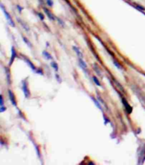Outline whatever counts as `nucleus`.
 Returning a JSON list of instances; mask_svg holds the SVG:
<instances>
[{
	"label": "nucleus",
	"mask_w": 145,
	"mask_h": 165,
	"mask_svg": "<svg viewBox=\"0 0 145 165\" xmlns=\"http://www.w3.org/2000/svg\"><path fill=\"white\" fill-rule=\"evenodd\" d=\"M1 8L3 9V11L4 14H5L6 18H7V21H8V23H10V25L12 26V27H14V22L12 21V19H11V15H10V14H9V13H8V12H7V11L5 10V8H4L3 5H1Z\"/></svg>",
	"instance_id": "obj_1"
},
{
	"label": "nucleus",
	"mask_w": 145,
	"mask_h": 165,
	"mask_svg": "<svg viewBox=\"0 0 145 165\" xmlns=\"http://www.w3.org/2000/svg\"><path fill=\"white\" fill-rule=\"evenodd\" d=\"M23 92L25 93V96L26 97H29V91L28 90V86H27V84H26L25 81H23Z\"/></svg>",
	"instance_id": "obj_2"
},
{
	"label": "nucleus",
	"mask_w": 145,
	"mask_h": 165,
	"mask_svg": "<svg viewBox=\"0 0 145 165\" xmlns=\"http://www.w3.org/2000/svg\"><path fill=\"white\" fill-rule=\"evenodd\" d=\"M9 97H10V99H11V103L14 105V106H16V102H15V100H14V94L12 93L11 90H9Z\"/></svg>",
	"instance_id": "obj_3"
},
{
	"label": "nucleus",
	"mask_w": 145,
	"mask_h": 165,
	"mask_svg": "<svg viewBox=\"0 0 145 165\" xmlns=\"http://www.w3.org/2000/svg\"><path fill=\"white\" fill-rule=\"evenodd\" d=\"M44 12H45V14H47L48 17L51 20H54V16H53V14H52L50 11H48V9H45V8L44 9Z\"/></svg>",
	"instance_id": "obj_4"
},
{
	"label": "nucleus",
	"mask_w": 145,
	"mask_h": 165,
	"mask_svg": "<svg viewBox=\"0 0 145 165\" xmlns=\"http://www.w3.org/2000/svg\"><path fill=\"white\" fill-rule=\"evenodd\" d=\"M123 103L124 104V106H125V108H126V110H127V111L130 114V112H131V108H130V106H129V104L127 103V101H126V100L125 99H123Z\"/></svg>",
	"instance_id": "obj_5"
},
{
	"label": "nucleus",
	"mask_w": 145,
	"mask_h": 165,
	"mask_svg": "<svg viewBox=\"0 0 145 165\" xmlns=\"http://www.w3.org/2000/svg\"><path fill=\"white\" fill-rule=\"evenodd\" d=\"M79 64L81 65V67L83 68L84 70H86V62L82 60V58H79Z\"/></svg>",
	"instance_id": "obj_6"
},
{
	"label": "nucleus",
	"mask_w": 145,
	"mask_h": 165,
	"mask_svg": "<svg viewBox=\"0 0 145 165\" xmlns=\"http://www.w3.org/2000/svg\"><path fill=\"white\" fill-rule=\"evenodd\" d=\"M73 49H74V51L76 52L77 55L79 57V58H83V54H82V52H81V51L79 50V48H77V47H73Z\"/></svg>",
	"instance_id": "obj_7"
},
{
	"label": "nucleus",
	"mask_w": 145,
	"mask_h": 165,
	"mask_svg": "<svg viewBox=\"0 0 145 165\" xmlns=\"http://www.w3.org/2000/svg\"><path fill=\"white\" fill-rule=\"evenodd\" d=\"M0 104H1V112L5 111L6 108L4 106V102H3V96L1 95V97H0Z\"/></svg>",
	"instance_id": "obj_8"
},
{
	"label": "nucleus",
	"mask_w": 145,
	"mask_h": 165,
	"mask_svg": "<svg viewBox=\"0 0 145 165\" xmlns=\"http://www.w3.org/2000/svg\"><path fill=\"white\" fill-rule=\"evenodd\" d=\"M24 61H26V63H27V64H28V65L30 66V67H31V68H32V70L36 71V68H35V66H34V65L32 64V62L29 61L28 59H26V58H24Z\"/></svg>",
	"instance_id": "obj_9"
},
{
	"label": "nucleus",
	"mask_w": 145,
	"mask_h": 165,
	"mask_svg": "<svg viewBox=\"0 0 145 165\" xmlns=\"http://www.w3.org/2000/svg\"><path fill=\"white\" fill-rule=\"evenodd\" d=\"M11 52H12V54H11V62H10V64L11 65V63H12V61L14 59L15 57V50H14V48L12 47V48H11Z\"/></svg>",
	"instance_id": "obj_10"
},
{
	"label": "nucleus",
	"mask_w": 145,
	"mask_h": 165,
	"mask_svg": "<svg viewBox=\"0 0 145 165\" xmlns=\"http://www.w3.org/2000/svg\"><path fill=\"white\" fill-rule=\"evenodd\" d=\"M43 55L44 56V57L46 58V59H48V60H51L52 59V57H51V55L48 52H43Z\"/></svg>",
	"instance_id": "obj_11"
},
{
	"label": "nucleus",
	"mask_w": 145,
	"mask_h": 165,
	"mask_svg": "<svg viewBox=\"0 0 145 165\" xmlns=\"http://www.w3.org/2000/svg\"><path fill=\"white\" fill-rule=\"evenodd\" d=\"M92 100L94 101V103H95V105H96V106H98V107L99 108V109H100V110H102V106H101V105L99 104V102H98V101L96 100V99H94V97H92Z\"/></svg>",
	"instance_id": "obj_12"
},
{
	"label": "nucleus",
	"mask_w": 145,
	"mask_h": 165,
	"mask_svg": "<svg viewBox=\"0 0 145 165\" xmlns=\"http://www.w3.org/2000/svg\"><path fill=\"white\" fill-rule=\"evenodd\" d=\"M51 65L54 68V69L56 70V71H57L58 70V66H57V65L56 64V62H54V61H52V63H51Z\"/></svg>",
	"instance_id": "obj_13"
},
{
	"label": "nucleus",
	"mask_w": 145,
	"mask_h": 165,
	"mask_svg": "<svg viewBox=\"0 0 145 165\" xmlns=\"http://www.w3.org/2000/svg\"><path fill=\"white\" fill-rule=\"evenodd\" d=\"M93 79H94V82H95V84H96V85H98V86H101V84H100V82H99V81L97 79V77H93Z\"/></svg>",
	"instance_id": "obj_14"
},
{
	"label": "nucleus",
	"mask_w": 145,
	"mask_h": 165,
	"mask_svg": "<svg viewBox=\"0 0 145 165\" xmlns=\"http://www.w3.org/2000/svg\"><path fill=\"white\" fill-rule=\"evenodd\" d=\"M114 64H115V65L116 67L119 68V69H123V68H122V66H121V65H120L117 62V61H114Z\"/></svg>",
	"instance_id": "obj_15"
},
{
	"label": "nucleus",
	"mask_w": 145,
	"mask_h": 165,
	"mask_svg": "<svg viewBox=\"0 0 145 165\" xmlns=\"http://www.w3.org/2000/svg\"><path fill=\"white\" fill-rule=\"evenodd\" d=\"M46 2H47V4L49 7H52L53 5V2L52 0H46Z\"/></svg>",
	"instance_id": "obj_16"
},
{
	"label": "nucleus",
	"mask_w": 145,
	"mask_h": 165,
	"mask_svg": "<svg viewBox=\"0 0 145 165\" xmlns=\"http://www.w3.org/2000/svg\"><path fill=\"white\" fill-rule=\"evenodd\" d=\"M23 40H24V41H25V42H26V43H28V45L29 47H31V43H29V41L28 40H27V39H26L25 37H23Z\"/></svg>",
	"instance_id": "obj_17"
},
{
	"label": "nucleus",
	"mask_w": 145,
	"mask_h": 165,
	"mask_svg": "<svg viewBox=\"0 0 145 165\" xmlns=\"http://www.w3.org/2000/svg\"><path fill=\"white\" fill-rule=\"evenodd\" d=\"M39 15H40V18H41V19H44V17H43V15H42V14H39Z\"/></svg>",
	"instance_id": "obj_18"
},
{
	"label": "nucleus",
	"mask_w": 145,
	"mask_h": 165,
	"mask_svg": "<svg viewBox=\"0 0 145 165\" xmlns=\"http://www.w3.org/2000/svg\"><path fill=\"white\" fill-rule=\"evenodd\" d=\"M17 7H18V8H19V11H21V10H22L21 7H19V6H17Z\"/></svg>",
	"instance_id": "obj_19"
}]
</instances>
